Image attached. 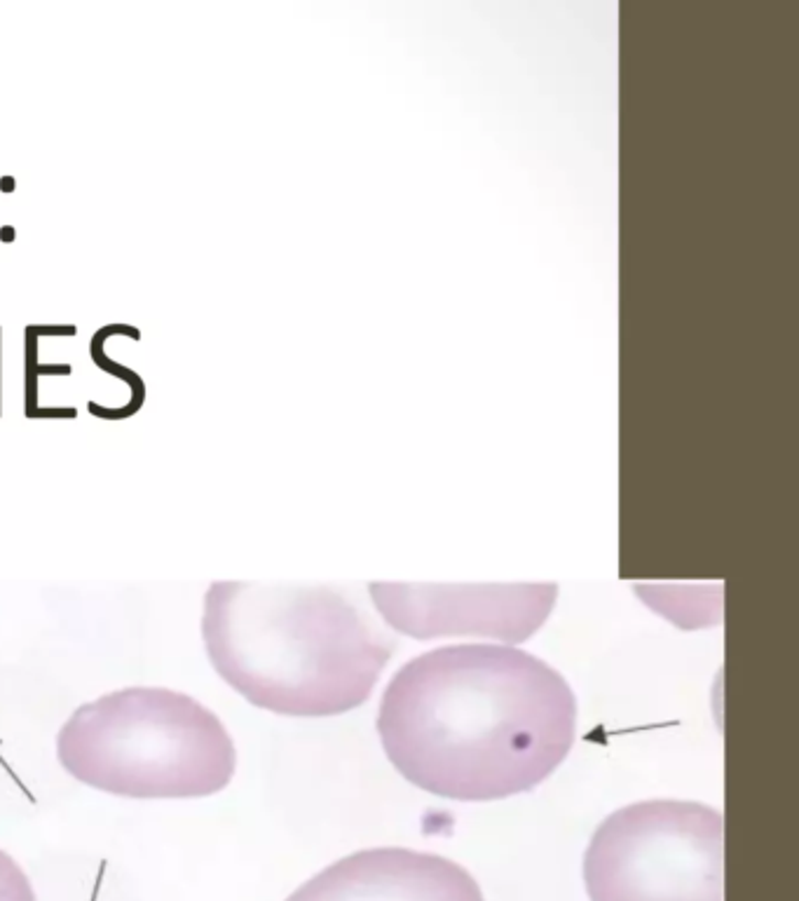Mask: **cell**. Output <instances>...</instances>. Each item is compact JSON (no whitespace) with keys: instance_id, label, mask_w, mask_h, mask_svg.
<instances>
[{"instance_id":"6da1fadb","label":"cell","mask_w":799,"mask_h":901,"mask_svg":"<svg viewBox=\"0 0 799 901\" xmlns=\"http://www.w3.org/2000/svg\"><path fill=\"white\" fill-rule=\"evenodd\" d=\"M577 699L551 664L512 645H444L396 672L377 732L408 782L456 801L535 789L566 759Z\"/></svg>"},{"instance_id":"7a4b0ae2","label":"cell","mask_w":799,"mask_h":901,"mask_svg":"<svg viewBox=\"0 0 799 901\" xmlns=\"http://www.w3.org/2000/svg\"><path fill=\"white\" fill-rule=\"evenodd\" d=\"M209 662L253 707L336 716L369 699L394 639L336 585L214 583L205 594Z\"/></svg>"},{"instance_id":"3957f363","label":"cell","mask_w":799,"mask_h":901,"mask_svg":"<svg viewBox=\"0 0 799 901\" xmlns=\"http://www.w3.org/2000/svg\"><path fill=\"white\" fill-rule=\"evenodd\" d=\"M57 759L78 782L124 799H205L238 770L234 742L203 702L134 686L85 702L57 735Z\"/></svg>"},{"instance_id":"277c9868","label":"cell","mask_w":799,"mask_h":901,"mask_svg":"<svg viewBox=\"0 0 799 901\" xmlns=\"http://www.w3.org/2000/svg\"><path fill=\"white\" fill-rule=\"evenodd\" d=\"M591 901H722L724 817L694 801L616 810L584 857Z\"/></svg>"},{"instance_id":"5b68a950","label":"cell","mask_w":799,"mask_h":901,"mask_svg":"<svg viewBox=\"0 0 799 901\" xmlns=\"http://www.w3.org/2000/svg\"><path fill=\"white\" fill-rule=\"evenodd\" d=\"M396 632L415 639L490 637L518 643L549 618L558 587L547 585H392L369 587Z\"/></svg>"},{"instance_id":"8992f818","label":"cell","mask_w":799,"mask_h":901,"mask_svg":"<svg viewBox=\"0 0 799 901\" xmlns=\"http://www.w3.org/2000/svg\"><path fill=\"white\" fill-rule=\"evenodd\" d=\"M286 901H483L479 882L441 855L361 850L326 867Z\"/></svg>"},{"instance_id":"52a82bcc","label":"cell","mask_w":799,"mask_h":901,"mask_svg":"<svg viewBox=\"0 0 799 901\" xmlns=\"http://www.w3.org/2000/svg\"><path fill=\"white\" fill-rule=\"evenodd\" d=\"M73 338L78 336L76 324H29L24 344V416L26 419H76V406H43L41 404V378L43 376H70V365H43L41 340Z\"/></svg>"},{"instance_id":"ba28073f","label":"cell","mask_w":799,"mask_h":901,"mask_svg":"<svg viewBox=\"0 0 799 901\" xmlns=\"http://www.w3.org/2000/svg\"><path fill=\"white\" fill-rule=\"evenodd\" d=\"M113 336H122V338H132L134 344L141 340V329L132 327V324H106L99 332H95L92 340H89V357H92V362L97 369H101L103 373L118 378V381L124 383L127 392H130V400H127V411H124V419H132L134 413L141 411L143 402H145V383L141 373H136L134 369L124 367L120 362H116L113 357L106 355V340L113 338Z\"/></svg>"},{"instance_id":"9c48e42d","label":"cell","mask_w":799,"mask_h":901,"mask_svg":"<svg viewBox=\"0 0 799 901\" xmlns=\"http://www.w3.org/2000/svg\"><path fill=\"white\" fill-rule=\"evenodd\" d=\"M0 901H39L29 876L6 850H0Z\"/></svg>"},{"instance_id":"30bf717a","label":"cell","mask_w":799,"mask_h":901,"mask_svg":"<svg viewBox=\"0 0 799 901\" xmlns=\"http://www.w3.org/2000/svg\"><path fill=\"white\" fill-rule=\"evenodd\" d=\"M0 416H3V327H0Z\"/></svg>"},{"instance_id":"8fae6325","label":"cell","mask_w":799,"mask_h":901,"mask_svg":"<svg viewBox=\"0 0 799 901\" xmlns=\"http://www.w3.org/2000/svg\"><path fill=\"white\" fill-rule=\"evenodd\" d=\"M12 238H14V232L8 228V230H6V240H12Z\"/></svg>"}]
</instances>
